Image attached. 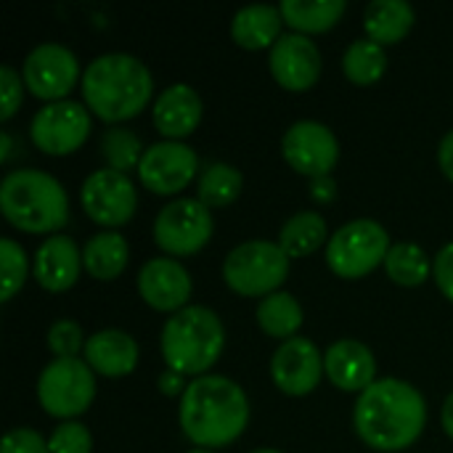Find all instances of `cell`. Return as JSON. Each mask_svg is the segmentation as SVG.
I'll list each match as a JSON object with an SVG mask.
<instances>
[{
    "instance_id": "6da1fadb",
    "label": "cell",
    "mask_w": 453,
    "mask_h": 453,
    "mask_svg": "<svg viewBox=\"0 0 453 453\" xmlns=\"http://www.w3.org/2000/svg\"><path fill=\"white\" fill-rule=\"evenodd\" d=\"M353 425L374 451H403L417 443L427 425L425 395L411 382L382 377L358 395Z\"/></svg>"
},
{
    "instance_id": "7a4b0ae2",
    "label": "cell",
    "mask_w": 453,
    "mask_h": 453,
    "mask_svg": "<svg viewBox=\"0 0 453 453\" xmlns=\"http://www.w3.org/2000/svg\"><path fill=\"white\" fill-rule=\"evenodd\" d=\"M178 419L191 443L220 449L234 443L250 422V401L239 382L223 374H202L180 395Z\"/></svg>"
},
{
    "instance_id": "3957f363",
    "label": "cell",
    "mask_w": 453,
    "mask_h": 453,
    "mask_svg": "<svg viewBox=\"0 0 453 453\" xmlns=\"http://www.w3.org/2000/svg\"><path fill=\"white\" fill-rule=\"evenodd\" d=\"M154 77L149 66L133 53H101L82 74V98L88 109L104 122H122L135 117L151 98Z\"/></svg>"
},
{
    "instance_id": "277c9868",
    "label": "cell",
    "mask_w": 453,
    "mask_h": 453,
    "mask_svg": "<svg viewBox=\"0 0 453 453\" xmlns=\"http://www.w3.org/2000/svg\"><path fill=\"white\" fill-rule=\"evenodd\" d=\"M0 210L11 226L27 234H53L69 218V196L50 173L19 167L0 183Z\"/></svg>"
},
{
    "instance_id": "5b68a950",
    "label": "cell",
    "mask_w": 453,
    "mask_h": 453,
    "mask_svg": "<svg viewBox=\"0 0 453 453\" xmlns=\"http://www.w3.org/2000/svg\"><path fill=\"white\" fill-rule=\"evenodd\" d=\"M159 345L167 369H175L183 377H202L220 358L226 329L220 316L207 305H186L165 321Z\"/></svg>"
},
{
    "instance_id": "8992f818",
    "label": "cell",
    "mask_w": 453,
    "mask_h": 453,
    "mask_svg": "<svg viewBox=\"0 0 453 453\" xmlns=\"http://www.w3.org/2000/svg\"><path fill=\"white\" fill-rule=\"evenodd\" d=\"M289 273V255L279 242L252 239L234 247L223 260L226 284L242 297H268L279 292Z\"/></svg>"
},
{
    "instance_id": "52a82bcc",
    "label": "cell",
    "mask_w": 453,
    "mask_h": 453,
    "mask_svg": "<svg viewBox=\"0 0 453 453\" xmlns=\"http://www.w3.org/2000/svg\"><path fill=\"white\" fill-rule=\"evenodd\" d=\"M390 234L372 218H356L340 226L326 242V265L342 279L369 276L390 252Z\"/></svg>"
},
{
    "instance_id": "ba28073f",
    "label": "cell",
    "mask_w": 453,
    "mask_h": 453,
    "mask_svg": "<svg viewBox=\"0 0 453 453\" xmlns=\"http://www.w3.org/2000/svg\"><path fill=\"white\" fill-rule=\"evenodd\" d=\"M96 398V374L82 358H53L37 377V401L56 419H74Z\"/></svg>"
},
{
    "instance_id": "9c48e42d",
    "label": "cell",
    "mask_w": 453,
    "mask_h": 453,
    "mask_svg": "<svg viewBox=\"0 0 453 453\" xmlns=\"http://www.w3.org/2000/svg\"><path fill=\"white\" fill-rule=\"evenodd\" d=\"M215 231L212 210L191 196H178L154 218V242L167 255L199 252Z\"/></svg>"
},
{
    "instance_id": "30bf717a",
    "label": "cell",
    "mask_w": 453,
    "mask_h": 453,
    "mask_svg": "<svg viewBox=\"0 0 453 453\" xmlns=\"http://www.w3.org/2000/svg\"><path fill=\"white\" fill-rule=\"evenodd\" d=\"M90 111L80 101L64 98L40 106L29 122V135L45 154H72L90 135Z\"/></svg>"
},
{
    "instance_id": "8fae6325",
    "label": "cell",
    "mask_w": 453,
    "mask_h": 453,
    "mask_svg": "<svg viewBox=\"0 0 453 453\" xmlns=\"http://www.w3.org/2000/svg\"><path fill=\"white\" fill-rule=\"evenodd\" d=\"M80 202L90 220H96L106 228H117L135 215L138 191L127 173L101 167V170H93L82 180Z\"/></svg>"
},
{
    "instance_id": "7c38bea8",
    "label": "cell",
    "mask_w": 453,
    "mask_h": 453,
    "mask_svg": "<svg viewBox=\"0 0 453 453\" xmlns=\"http://www.w3.org/2000/svg\"><path fill=\"white\" fill-rule=\"evenodd\" d=\"M21 77L37 98H45L48 104L64 101L80 80V61L64 42H40L27 53Z\"/></svg>"
},
{
    "instance_id": "4fadbf2b",
    "label": "cell",
    "mask_w": 453,
    "mask_h": 453,
    "mask_svg": "<svg viewBox=\"0 0 453 453\" xmlns=\"http://www.w3.org/2000/svg\"><path fill=\"white\" fill-rule=\"evenodd\" d=\"M281 151L292 170L311 175V178L329 175V170L340 159L337 135L332 133V127H326L319 119L292 122L281 138Z\"/></svg>"
},
{
    "instance_id": "5bb4252c",
    "label": "cell",
    "mask_w": 453,
    "mask_h": 453,
    "mask_svg": "<svg viewBox=\"0 0 453 453\" xmlns=\"http://www.w3.org/2000/svg\"><path fill=\"white\" fill-rule=\"evenodd\" d=\"M199 170V157L183 141H157L143 151L138 165L141 183L154 194H175L183 191Z\"/></svg>"
},
{
    "instance_id": "9a60e30c",
    "label": "cell",
    "mask_w": 453,
    "mask_h": 453,
    "mask_svg": "<svg viewBox=\"0 0 453 453\" xmlns=\"http://www.w3.org/2000/svg\"><path fill=\"white\" fill-rule=\"evenodd\" d=\"M324 374V356L319 353L316 342L308 337L284 340L276 353L271 356V380L287 395H305L311 393Z\"/></svg>"
},
{
    "instance_id": "2e32d148",
    "label": "cell",
    "mask_w": 453,
    "mask_h": 453,
    "mask_svg": "<svg viewBox=\"0 0 453 453\" xmlns=\"http://www.w3.org/2000/svg\"><path fill=\"white\" fill-rule=\"evenodd\" d=\"M271 74L287 90H308L321 74L319 45L303 32H284L268 56Z\"/></svg>"
},
{
    "instance_id": "e0dca14e",
    "label": "cell",
    "mask_w": 453,
    "mask_h": 453,
    "mask_svg": "<svg viewBox=\"0 0 453 453\" xmlns=\"http://www.w3.org/2000/svg\"><path fill=\"white\" fill-rule=\"evenodd\" d=\"M191 276L175 257H151L138 273V292L154 311H180L191 297Z\"/></svg>"
},
{
    "instance_id": "ac0fdd59",
    "label": "cell",
    "mask_w": 453,
    "mask_h": 453,
    "mask_svg": "<svg viewBox=\"0 0 453 453\" xmlns=\"http://www.w3.org/2000/svg\"><path fill=\"white\" fill-rule=\"evenodd\" d=\"M82 250L77 242L66 234H53L48 236L32 260V273L37 284L48 292H64L69 289L82 271Z\"/></svg>"
},
{
    "instance_id": "d6986e66",
    "label": "cell",
    "mask_w": 453,
    "mask_h": 453,
    "mask_svg": "<svg viewBox=\"0 0 453 453\" xmlns=\"http://www.w3.org/2000/svg\"><path fill=\"white\" fill-rule=\"evenodd\" d=\"M324 374L334 388L348 393H364L377 382V361L374 353L358 340H337L324 353Z\"/></svg>"
},
{
    "instance_id": "ffe728a7",
    "label": "cell",
    "mask_w": 453,
    "mask_h": 453,
    "mask_svg": "<svg viewBox=\"0 0 453 453\" xmlns=\"http://www.w3.org/2000/svg\"><path fill=\"white\" fill-rule=\"evenodd\" d=\"M199 119H202V98L186 82L167 85L154 101V125L167 141H178L194 133Z\"/></svg>"
},
{
    "instance_id": "44dd1931",
    "label": "cell",
    "mask_w": 453,
    "mask_h": 453,
    "mask_svg": "<svg viewBox=\"0 0 453 453\" xmlns=\"http://www.w3.org/2000/svg\"><path fill=\"white\" fill-rule=\"evenodd\" d=\"M85 364L104 377H125L138 364V342L122 329H101L85 342Z\"/></svg>"
},
{
    "instance_id": "7402d4cb",
    "label": "cell",
    "mask_w": 453,
    "mask_h": 453,
    "mask_svg": "<svg viewBox=\"0 0 453 453\" xmlns=\"http://www.w3.org/2000/svg\"><path fill=\"white\" fill-rule=\"evenodd\" d=\"M284 16L276 5L268 3H252L234 13L231 19V37L247 50L273 48V42L281 37Z\"/></svg>"
},
{
    "instance_id": "603a6c76",
    "label": "cell",
    "mask_w": 453,
    "mask_h": 453,
    "mask_svg": "<svg viewBox=\"0 0 453 453\" xmlns=\"http://www.w3.org/2000/svg\"><path fill=\"white\" fill-rule=\"evenodd\" d=\"M414 27V5L406 0H372L364 11L366 37L385 45H393L409 35Z\"/></svg>"
},
{
    "instance_id": "cb8c5ba5",
    "label": "cell",
    "mask_w": 453,
    "mask_h": 453,
    "mask_svg": "<svg viewBox=\"0 0 453 453\" xmlns=\"http://www.w3.org/2000/svg\"><path fill=\"white\" fill-rule=\"evenodd\" d=\"M130 260V247L127 239L117 231H98L85 242L82 250V265L85 271L98 279V281H111L117 279Z\"/></svg>"
},
{
    "instance_id": "d4e9b609",
    "label": "cell",
    "mask_w": 453,
    "mask_h": 453,
    "mask_svg": "<svg viewBox=\"0 0 453 453\" xmlns=\"http://www.w3.org/2000/svg\"><path fill=\"white\" fill-rule=\"evenodd\" d=\"M345 8H348L345 0H284L279 5L292 32H303V35L332 29L342 19Z\"/></svg>"
},
{
    "instance_id": "484cf974",
    "label": "cell",
    "mask_w": 453,
    "mask_h": 453,
    "mask_svg": "<svg viewBox=\"0 0 453 453\" xmlns=\"http://www.w3.org/2000/svg\"><path fill=\"white\" fill-rule=\"evenodd\" d=\"M326 220L316 210H303L295 212L279 231V247L289 257H308L313 255L326 239Z\"/></svg>"
},
{
    "instance_id": "4316f807",
    "label": "cell",
    "mask_w": 453,
    "mask_h": 453,
    "mask_svg": "<svg viewBox=\"0 0 453 453\" xmlns=\"http://www.w3.org/2000/svg\"><path fill=\"white\" fill-rule=\"evenodd\" d=\"M257 324L276 340H292L303 326V308L289 292L279 289L257 303Z\"/></svg>"
},
{
    "instance_id": "83f0119b",
    "label": "cell",
    "mask_w": 453,
    "mask_h": 453,
    "mask_svg": "<svg viewBox=\"0 0 453 453\" xmlns=\"http://www.w3.org/2000/svg\"><path fill=\"white\" fill-rule=\"evenodd\" d=\"M242 186H244V178H242V173L234 165H228V162H210L199 173L196 199L202 204H207L210 210L212 207H228L242 194Z\"/></svg>"
},
{
    "instance_id": "f1b7e54d",
    "label": "cell",
    "mask_w": 453,
    "mask_h": 453,
    "mask_svg": "<svg viewBox=\"0 0 453 453\" xmlns=\"http://www.w3.org/2000/svg\"><path fill=\"white\" fill-rule=\"evenodd\" d=\"M342 69L356 85H374L388 69V53L380 42L369 37L353 40L342 53Z\"/></svg>"
},
{
    "instance_id": "f546056e",
    "label": "cell",
    "mask_w": 453,
    "mask_h": 453,
    "mask_svg": "<svg viewBox=\"0 0 453 453\" xmlns=\"http://www.w3.org/2000/svg\"><path fill=\"white\" fill-rule=\"evenodd\" d=\"M385 271L388 276L395 281V284H403V287H417L422 284L433 265L425 255V250L414 242H398L390 247L388 257H385Z\"/></svg>"
},
{
    "instance_id": "4dcf8cb0",
    "label": "cell",
    "mask_w": 453,
    "mask_h": 453,
    "mask_svg": "<svg viewBox=\"0 0 453 453\" xmlns=\"http://www.w3.org/2000/svg\"><path fill=\"white\" fill-rule=\"evenodd\" d=\"M143 151L146 149L141 138L130 127H106L101 135V154L111 170H119V173H127L133 167L138 170Z\"/></svg>"
},
{
    "instance_id": "1f68e13d",
    "label": "cell",
    "mask_w": 453,
    "mask_h": 453,
    "mask_svg": "<svg viewBox=\"0 0 453 453\" xmlns=\"http://www.w3.org/2000/svg\"><path fill=\"white\" fill-rule=\"evenodd\" d=\"M0 273H3V292H0V300L8 303L27 281V273H29V260H27V252L19 242L13 239H3L0 242Z\"/></svg>"
},
{
    "instance_id": "d6a6232c",
    "label": "cell",
    "mask_w": 453,
    "mask_h": 453,
    "mask_svg": "<svg viewBox=\"0 0 453 453\" xmlns=\"http://www.w3.org/2000/svg\"><path fill=\"white\" fill-rule=\"evenodd\" d=\"M85 342L82 326L72 319H58L48 329V348L56 358H77V353L85 350Z\"/></svg>"
},
{
    "instance_id": "836d02e7",
    "label": "cell",
    "mask_w": 453,
    "mask_h": 453,
    "mask_svg": "<svg viewBox=\"0 0 453 453\" xmlns=\"http://www.w3.org/2000/svg\"><path fill=\"white\" fill-rule=\"evenodd\" d=\"M48 449L50 453H90L93 451V435L82 422L69 419V422H61L50 433Z\"/></svg>"
},
{
    "instance_id": "e575fe53",
    "label": "cell",
    "mask_w": 453,
    "mask_h": 453,
    "mask_svg": "<svg viewBox=\"0 0 453 453\" xmlns=\"http://www.w3.org/2000/svg\"><path fill=\"white\" fill-rule=\"evenodd\" d=\"M24 77L11 66L3 64L0 66V119H11L13 111L21 106V90H24Z\"/></svg>"
},
{
    "instance_id": "d590c367",
    "label": "cell",
    "mask_w": 453,
    "mask_h": 453,
    "mask_svg": "<svg viewBox=\"0 0 453 453\" xmlns=\"http://www.w3.org/2000/svg\"><path fill=\"white\" fill-rule=\"evenodd\" d=\"M0 453H50L48 441L29 427H16L11 433H5Z\"/></svg>"
},
{
    "instance_id": "8d00e7d4",
    "label": "cell",
    "mask_w": 453,
    "mask_h": 453,
    "mask_svg": "<svg viewBox=\"0 0 453 453\" xmlns=\"http://www.w3.org/2000/svg\"><path fill=\"white\" fill-rule=\"evenodd\" d=\"M433 276L441 287V292L453 303V242L438 250L433 260Z\"/></svg>"
},
{
    "instance_id": "74e56055",
    "label": "cell",
    "mask_w": 453,
    "mask_h": 453,
    "mask_svg": "<svg viewBox=\"0 0 453 453\" xmlns=\"http://www.w3.org/2000/svg\"><path fill=\"white\" fill-rule=\"evenodd\" d=\"M186 388H188V382H183V374H180V372L167 369V372L159 374V390H162L165 395H178V393L183 395Z\"/></svg>"
},
{
    "instance_id": "f35d334b",
    "label": "cell",
    "mask_w": 453,
    "mask_h": 453,
    "mask_svg": "<svg viewBox=\"0 0 453 453\" xmlns=\"http://www.w3.org/2000/svg\"><path fill=\"white\" fill-rule=\"evenodd\" d=\"M334 194H337V183H334L332 175L313 178V183H311V196H313L316 202H332Z\"/></svg>"
},
{
    "instance_id": "ab89813d",
    "label": "cell",
    "mask_w": 453,
    "mask_h": 453,
    "mask_svg": "<svg viewBox=\"0 0 453 453\" xmlns=\"http://www.w3.org/2000/svg\"><path fill=\"white\" fill-rule=\"evenodd\" d=\"M438 165L446 173V178L453 180V127L441 138V143H438Z\"/></svg>"
},
{
    "instance_id": "60d3db41",
    "label": "cell",
    "mask_w": 453,
    "mask_h": 453,
    "mask_svg": "<svg viewBox=\"0 0 453 453\" xmlns=\"http://www.w3.org/2000/svg\"><path fill=\"white\" fill-rule=\"evenodd\" d=\"M441 425H443L446 435H449V438H453V390H451V395L446 398V403H443V411H441Z\"/></svg>"
},
{
    "instance_id": "b9f144b4",
    "label": "cell",
    "mask_w": 453,
    "mask_h": 453,
    "mask_svg": "<svg viewBox=\"0 0 453 453\" xmlns=\"http://www.w3.org/2000/svg\"><path fill=\"white\" fill-rule=\"evenodd\" d=\"M0 146H3L0 149V159H8V154H11V135L8 133L0 135Z\"/></svg>"
},
{
    "instance_id": "7bdbcfd3",
    "label": "cell",
    "mask_w": 453,
    "mask_h": 453,
    "mask_svg": "<svg viewBox=\"0 0 453 453\" xmlns=\"http://www.w3.org/2000/svg\"><path fill=\"white\" fill-rule=\"evenodd\" d=\"M250 453H281V451H276V449H255V451H250Z\"/></svg>"
},
{
    "instance_id": "ee69618b",
    "label": "cell",
    "mask_w": 453,
    "mask_h": 453,
    "mask_svg": "<svg viewBox=\"0 0 453 453\" xmlns=\"http://www.w3.org/2000/svg\"><path fill=\"white\" fill-rule=\"evenodd\" d=\"M188 453H215V451H210V449H191Z\"/></svg>"
}]
</instances>
